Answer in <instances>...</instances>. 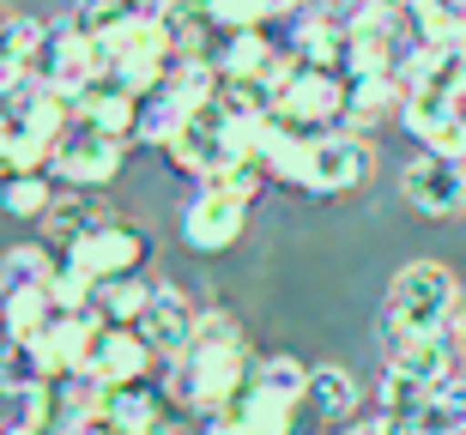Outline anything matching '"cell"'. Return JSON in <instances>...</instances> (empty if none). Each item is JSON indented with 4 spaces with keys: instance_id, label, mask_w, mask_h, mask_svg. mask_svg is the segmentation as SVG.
I'll list each match as a JSON object with an SVG mask.
<instances>
[{
    "instance_id": "29",
    "label": "cell",
    "mask_w": 466,
    "mask_h": 435,
    "mask_svg": "<svg viewBox=\"0 0 466 435\" xmlns=\"http://www.w3.org/2000/svg\"><path fill=\"white\" fill-rule=\"evenodd\" d=\"M388 6H412V0H388Z\"/></svg>"
},
{
    "instance_id": "19",
    "label": "cell",
    "mask_w": 466,
    "mask_h": 435,
    "mask_svg": "<svg viewBox=\"0 0 466 435\" xmlns=\"http://www.w3.org/2000/svg\"><path fill=\"white\" fill-rule=\"evenodd\" d=\"M55 261L43 242H18L0 254V296H18V291H49L55 284Z\"/></svg>"
},
{
    "instance_id": "18",
    "label": "cell",
    "mask_w": 466,
    "mask_h": 435,
    "mask_svg": "<svg viewBox=\"0 0 466 435\" xmlns=\"http://www.w3.org/2000/svg\"><path fill=\"white\" fill-rule=\"evenodd\" d=\"M188 115H194V104L176 85L152 91V97H139V145H157V152H164V145L188 127Z\"/></svg>"
},
{
    "instance_id": "12",
    "label": "cell",
    "mask_w": 466,
    "mask_h": 435,
    "mask_svg": "<svg viewBox=\"0 0 466 435\" xmlns=\"http://www.w3.org/2000/svg\"><path fill=\"white\" fill-rule=\"evenodd\" d=\"M43 381H61L49 345L43 339H6V351H0V393L18 400V393H36Z\"/></svg>"
},
{
    "instance_id": "26",
    "label": "cell",
    "mask_w": 466,
    "mask_h": 435,
    "mask_svg": "<svg viewBox=\"0 0 466 435\" xmlns=\"http://www.w3.org/2000/svg\"><path fill=\"white\" fill-rule=\"evenodd\" d=\"M267 6H273V18H285V25H291V18L315 13V6H328V0H267Z\"/></svg>"
},
{
    "instance_id": "21",
    "label": "cell",
    "mask_w": 466,
    "mask_h": 435,
    "mask_svg": "<svg viewBox=\"0 0 466 435\" xmlns=\"http://www.w3.org/2000/svg\"><path fill=\"white\" fill-rule=\"evenodd\" d=\"M55 321H61V309H55V291L0 296V327H6V339H43Z\"/></svg>"
},
{
    "instance_id": "17",
    "label": "cell",
    "mask_w": 466,
    "mask_h": 435,
    "mask_svg": "<svg viewBox=\"0 0 466 435\" xmlns=\"http://www.w3.org/2000/svg\"><path fill=\"white\" fill-rule=\"evenodd\" d=\"M279 49L285 43H273L267 31H237V36H225V49H212V67L225 79H260L279 61Z\"/></svg>"
},
{
    "instance_id": "5",
    "label": "cell",
    "mask_w": 466,
    "mask_h": 435,
    "mask_svg": "<svg viewBox=\"0 0 466 435\" xmlns=\"http://www.w3.org/2000/svg\"><path fill=\"white\" fill-rule=\"evenodd\" d=\"M248 193L230 188L225 175L218 182H194V193L182 200V242L194 254H225V248L242 242V230H248Z\"/></svg>"
},
{
    "instance_id": "1",
    "label": "cell",
    "mask_w": 466,
    "mask_h": 435,
    "mask_svg": "<svg viewBox=\"0 0 466 435\" xmlns=\"http://www.w3.org/2000/svg\"><path fill=\"white\" fill-rule=\"evenodd\" d=\"M255 345L242 339V321L230 309H200V327H194V345L176 357L170 369H164V393H170V405H182V411H225L230 400H237L242 387L255 381Z\"/></svg>"
},
{
    "instance_id": "14",
    "label": "cell",
    "mask_w": 466,
    "mask_h": 435,
    "mask_svg": "<svg viewBox=\"0 0 466 435\" xmlns=\"http://www.w3.org/2000/svg\"><path fill=\"white\" fill-rule=\"evenodd\" d=\"M97 224H104V206H97V193L61 188V200H55L49 218H43V242H55L61 254H67V248H79Z\"/></svg>"
},
{
    "instance_id": "11",
    "label": "cell",
    "mask_w": 466,
    "mask_h": 435,
    "mask_svg": "<svg viewBox=\"0 0 466 435\" xmlns=\"http://www.w3.org/2000/svg\"><path fill=\"white\" fill-rule=\"evenodd\" d=\"M194 327H200V309H194L170 279H157L152 284V302H146V314H139V332H146V345L164 357V369L194 345Z\"/></svg>"
},
{
    "instance_id": "23",
    "label": "cell",
    "mask_w": 466,
    "mask_h": 435,
    "mask_svg": "<svg viewBox=\"0 0 466 435\" xmlns=\"http://www.w3.org/2000/svg\"><path fill=\"white\" fill-rule=\"evenodd\" d=\"M139 6H146V0H73V18H67V25L79 36H91V43H109V36H116L121 25L139 13Z\"/></svg>"
},
{
    "instance_id": "24",
    "label": "cell",
    "mask_w": 466,
    "mask_h": 435,
    "mask_svg": "<svg viewBox=\"0 0 466 435\" xmlns=\"http://www.w3.org/2000/svg\"><path fill=\"white\" fill-rule=\"evenodd\" d=\"M406 25H412L418 43H461L466 13L454 0H412V6H406Z\"/></svg>"
},
{
    "instance_id": "10",
    "label": "cell",
    "mask_w": 466,
    "mask_h": 435,
    "mask_svg": "<svg viewBox=\"0 0 466 435\" xmlns=\"http://www.w3.org/2000/svg\"><path fill=\"white\" fill-rule=\"evenodd\" d=\"M400 193H406V206L424 212V218H461L466 212V163L418 152L412 163L400 170Z\"/></svg>"
},
{
    "instance_id": "8",
    "label": "cell",
    "mask_w": 466,
    "mask_h": 435,
    "mask_svg": "<svg viewBox=\"0 0 466 435\" xmlns=\"http://www.w3.org/2000/svg\"><path fill=\"white\" fill-rule=\"evenodd\" d=\"M121 170H127V145L104 140V133H91V127H73L67 140L55 145V157H49V175L61 182V188H79V193L109 188Z\"/></svg>"
},
{
    "instance_id": "22",
    "label": "cell",
    "mask_w": 466,
    "mask_h": 435,
    "mask_svg": "<svg viewBox=\"0 0 466 435\" xmlns=\"http://www.w3.org/2000/svg\"><path fill=\"white\" fill-rule=\"evenodd\" d=\"M152 272H139V279H109L104 291H97V302H91V314L97 321H109V327H139V314H146V302H152Z\"/></svg>"
},
{
    "instance_id": "6",
    "label": "cell",
    "mask_w": 466,
    "mask_h": 435,
    "mask_svg": "<svg viewBox=\"0 0 466 435\" xmlns=\"http://www.w3.org/2000/svg\"><path fill=\"white\" fill-rule=\"evenodd\" d=\"M164 157H170L182 175H194V182H218V175H230L242 157H248V145H242L237 133L225 127L218 104H207V109H194L188 127L164 145Z\"/></svg>"
},
{
    "instance_id": "9",
    "label": "cell",
    "mask_w": 466,
    "mask_h": 435,
    "mask_svg": "<svg viewBox=\"0 0 466 435\" xmlns=\"http://www.w3.org/2000/svg\"><path fill=\"white\" fill-rule=\"evenodd\" d=\"M86 375L97 387H134V381H157L164 375V357L146 345L139 327H97L91 339V357H86Z\"/></svg>"
},
{
    "instance_id": "30",
    "label": "cell",
    "mask_w": 466,
    "mask_h": 435,
    "mask_svg": "<svg viewBox=\"0 0 466 435\" xmlns=\"http://www.w3.org/2000/svg\"><path fill=\"white\" fill-rule=\"evenodd\" d=\"M454 6H461V13H466V0H454Z\"/></svg>"
},
{
    "instance_id": "31",
    "label": "cell",
    "mask_w": 466,
    "mask_h": 435,
    "mask_svg": "<svg viewBox=\"0 0 466 435\" xmlns=\"http://www.w3.org/2000/svg\"><path fill=\"white\" fill-rule=\"evenodd\" d=\"M461 43H466V31H461Z\"/></svg>"
},
{
    "instance_id": "4",
    "label": "cell",
    "mask_w": 466,
    "mask_h": 435,
    "mask_svg": "<svg viewBox=\"0 0 466 435\" xmlns=\"http://www.w3.org/2000/svg\"><path fill=\"white\" fill-rule=\"evenodd\" d=\"M61 261L91 284V291H104L109 279H139L146 266H152V236L127 218H104V224L91 230L79 248H67Z\"/></svg>"
},
{
    "instance_id": "7",
    "label": "cell",
    "mask_w": 466,
    "mask_h": 435,
    "mask_svg": "<svg viewBox=\"0 0 466 435\" xmlns=\"http://www.w3.org/2000/svg\"><path fill=\"white\" fill-rule=\"evenodd\" d=\"M381 357H388V375H406V381H418V387H442L454 375V327L406 332L381 314Z\"/></svg>"
},
{
    "instance_id": "16",
    "label": "cell",
    "mask_w": 466,
    "mask_h": 435,
    "mask_svg": "<svg viewBox=\"0 0 466 435\" xmlns=\"http://www.w3.org/2000/svg\"><path fill=\"white\" fill-rule=\"evenodd\" d=\"M358 381H351L346 369H333V363H321V369H309V418L315 423H328V430H339V423H351L358 418Z\"/></svg>"
},
{
    "instance_id": "20",
    "label": "cell",
    "mask_w": 466,
    "mask_h": 435,
    "mask_svg": "<svg viewBox=\"0 0 466 435\" xmlns=\"http://www.w3.org/2000/svg\"><path fill=\"white\" fill-rule=\"evenodd\" d=\"M55 200H61V182H55L49 170H36V175H0V212H6V218H31V224H43Z\"/></svg>"
},
{
    "instance_id": "27",
    "label": "cell",
    "mask_w": 466,
    "mask_h": 435,
    "mask_svg": "<svg viewBox=\"0 0 466 435\" xmlns=\"http://www.w3.org/2000/svg\"><path fill=\"white\" fill-rule=\"evenodd\" d=\"M454 327L466 332V284H461V314H454Z\"/></svg>"
},
{
    "instance_id": "3",
    "label": "cell",
    "mask_w": 466,
    "mask_h": 435,
    "mask_svg": "<svg viewBox=\"0 0 466 435\" xmlns=\"http://www.w3.org/2000/svg\"><path fill=\"white\" fill-rule=\"evenodd\" d=\"M285 133H303V140H328V133H346V73H328V67H303L285 79L279 91V115H273Z\"/></svg>"
},
{
    "instance_id": "2",
    "label": "cell",
    "mask_w": 466,
    "mask_h": 435,
    "mask_svg": "<svg viewBox=\"0 0 466 435\" xmlns=\"http://www.w3.org/2000/svg\"><path fill=\"white\" fill-rule=\"evenodd\" d=\"M388 321L406 332H442L461 314V284L442 261H406L388 284Z\"/></svg>"
},
{
    "instance_id": "25",
    "label": "cell",
    "mask_w": 466,
    "mask_h": 435,
    "mask_svg": "<svg viewBox=\"0 0 466 435\" xmlns=\"http://www.w3.org/2000/svg\"><path fill=\"white\" fill-rule=\"evenodd\" d=\"M188 6L207 18L212 31H225V36H237V31H267V18H273V6H267V0H188Z\"/></svg>"
},
{
    "instance_id": "15",
    "label": "cell",
    "mask_w": 466,
    "mask_h": 435,
    "mask_svg": "<svg viewBox=\"0 0 466 435\" xmlns=\"http://www.w3.org/2000/svg\"><path fill=\"white\" fill-rule=\"evenodd\" d=\"M466 115V97H442V91H424V85H412L406 91V104H400V115L394 122L406 127V133H412L418 145H431L436 133H442V127H454Z\"/></svg>"
},
{
    "instance_id": "28",
    "label": "cell",
    "mask_w": 466,
    "mask_h": 435,
    "mask_svg": "<svg viewBox=\"0 0 466 435\" xmlns=\"http://www.w3.org/2000/svg\"><path fill=\"white\" fill-rule=\"evenodd\" d=\"M6 18H13V13H6V6H0V36H6Z\"/></svg>"
},
{
    "instance_id": "13",
    "label": "cell",
    "mask_w": 466,
    "mask_h": 435,
    "mask_svg": "<svg viewBox=\"0 0 466 435\" xmlns=\"http://www.w3.org/2000/svg\"><path fill=\"white\" fill-rule=\"evenodd\" d=\"M164 405H170V393H164V387H152V381L104 387V411L127 435H157V430H164Z\"/></svg>"
},
{
    "instance_id": "32",
    "label": "cell",
    "mask_w": 466,
    "mask_h": 435,
    "mask_svg": "<svg viewBox=\"0 0 466 435\" xmlns=\"http://www.w3.org/2000/svg\"><path fill=\"white\" fill-rule=\"evenodd\" d=\"M461 339H466V332H461Z\"/></svg>"
}]
</instances>
